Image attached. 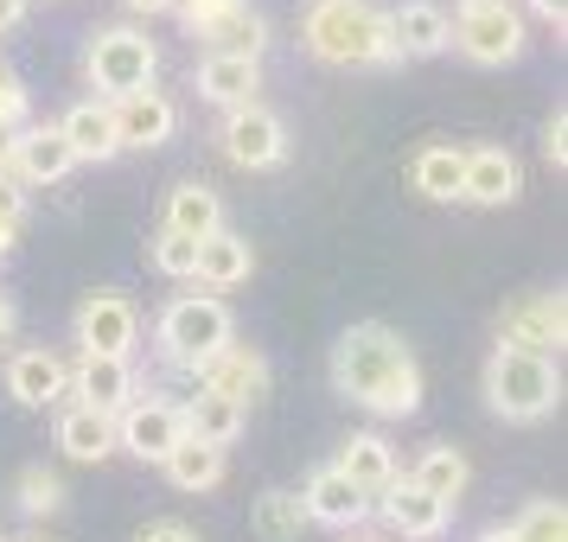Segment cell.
Here are the masks:
<instances>
[{"label":"cell","instance_id":"cell-22","mask_svg":"<svg viewBox=\"0 0 568 542\" xmlns=\"http://www.w3.org/2000/svg\"><path fill=\"white\" fill-rule=\"evenodd\" d=\"M58 447H64V460H83V466L109 460L115 453V415L90 409V402H71L58 415Z\"/></svg>","mask_w":568,"mask_h":542},{"label":"cell","instance_id":"cell-6","mask_svg":"<svg viewBox=\"0 0 568 542\" xmlns=\"http://www.w3.org/2000/svg\"><path fill=\"white\" fill-rule=\"evenodd\" d=\"M454 52L473 64H511L524 52V13L511 0H473L454 13Z\"/></svg>","mask_w":568,"mask_h":542},{"label":"cell","instance_id":"cell-7","mask_svg":"<svg viewBox=\"0 0 568 542\" xmlns=\"http://www.w3.org/2000/svg\"><path fill=\"white\" fill-rule=\"evenodd\" d=\"M498 345L537 351V358H562L568 300L562 294H517V300H505V307H498Z\"/></svg>","mask_w":568,"mask_h":542},{"label":"cell","instance_id":"cell-44","mask_svg":"<svg viewBox=\"0 0 568 542\" xmlns=\"http://www.w3.org/2000/svg\"><path fill=\"white\" fill-rule=\"evenodd\" d=\"M479 542H517V536H511V530H486Z\"/></svg>","mask_w":568,"mask_h":542},{"label":"cell","instance_id":"cell-46","mask_svg":"<svg viewBox=\"0 0 568 542\" xmlns=\"http://www.w3.org/2000/svg\"><path fill=\"white\" fill-rule=\"evenodd\" d=\"M460 7H473V0H460Z\"/></svg>","mask_w":568,"mask_h":542},{"label":"cell","instance_id":"cell-38","mask_svg":"<svg viewBox=\"0 0 568 542\" xmlns=\"http://www.w3.org/2000/svg\"><path fill=\"white\" fill-rule=\"evenodd\" d=\"M134 542H199V530H185V523H173V517H160V523H148Z\"/></svg>","mask_w":568,"mask_h":542},{"label":"cell","instance_id":"cell-5","mask_svg":"<svg viewBox=\"0 0 568 542\" xmlns=\"http://www.w3.org/2000/svg\"><path fill=\"white\" fill-rule=\"evenodd\" d=\"M83 71H90V83L103 90V103H115V96H134V90H154L160 52H154V39H148L141 27H103V32H90Z\"/></svg>","mask_w":568,"mask_h":542},{"label":"cell","instance_id":"cell-4","mask_svg":"<svg viewBox=\"0 0 568 542\" xmlns=\"http://www.w3.org/2000/svg\"><path fill=\"white\" fill-rule=\"evenodd\" d=\"M231 338H236L231 307L217 294H180V300H166V313H160V351H166V364H180V370H199Z\"/></svg>","mask_w":568,"mask_h":542},{"label":"cell","instance_id":"cell-24","mask_svg":"<svg viewBox=\"0 0 568 542\" xmlns=\"http://www.w3.org/2000/svg\"><path fill=\"white\" fill-rule=\"evenodd\" d=\"M58 134H64V147H71L78 160H115V154H122V141H115V115H109L103 96H90V103L64 109Z\"/></svg>","mask_w":568,"mask_h":542},{"label":"cell","instance_id":"cell-27","mask_svg":"<svg viewBox=\"0 0 568 542\" xmlns=\"http://www.w3.org/2000/svg\"><path fill=\"white\" fill-rule=\"evenodd\" d=\"M180 421H185V434L192 440H205V447H224V453H231V440L243 434L250 409H236V402H224V396L199 389L192 402H180Z\"/></svg>","mask_w":568,"mask_h":542},{"label":"cell","instance_id":"cell-13","mask_svg":"<svg viewBox=\"0 0 568 542\" xmlns=\"http://www.w3.org/2000/svg\"><path fill=\"white\" fill-rule=\"evenodd\" d=\"M7 396L20 402V409H52L71 396V364L45 351V345H27V351H13L7 358Z\"/></svg>","mask_w":568,"mask_h":542},{"label":"cell","instance_id":"cell-26","mask_svg":"<svg viewBox=\"0 0 568 542\" xmlns=\"http://www.w3.org/2000/svg\"><path fill=\"white\" fill-rule=\"evenodd\" d=\"M333 466L364 491V498H377L384 485H396V453H389V440H384V434H352L345 447H338V460H333Z\"/></svg>","mask_w":568,"mask_h":542},{"label":"cell","instance_id":"cell-9","mask_svg":"<svg viewBox=\"0 0 568 542\" xmlns=\"http://www.w3.org/2000/svg\"><path fill=\"white\" fill-rule=\"evenodd\" d=\"M134 338H141V307H134L122 287H97V294H83L78 345L90 351V358H129Z\"/></svg>","mask_w":568,"mask_h":542},{"label":"cell","instance_id":"cell-43","mask_svg":"<svg viewBox=\"0 0 568 542\" xmlns=\"http://www.w3.org/2000/svg\"><path fill=\"white\" fill-rule=\"evenodd\" d=\"M7 338H13V300L0 294V345H7Z\"/></svg>","mask_w":568,"mask_h":542},{"label":"cell","instance_id":"cell-10","mask_svg":"<svg viewBox=\"0 0 568 542\" xmlns=\"http://www.w3.org/2000/svg\"><path fill=\"white\" fill-rule=\"evenodd\" d=\"M185 440V421H180V402H166V396H134L129 409L115 415V447H129L134 460H166L173 447Z\"/></svg>","mask_w":568,"mask_h":542},{"label":"cell","instance_id":"cell-23","mask_svg":"<svg viewBox=\"0 0 568 542\" xmlns=\"http://www.w3.org/2000/svg\"><path fill=\"white\" fill-rule=\"evenodd\" d=\"M160 231H173V236H192V243H205V236L224 231V198L211 192L205 180H185L173 185V198H166V224Z\"/></svg>","mask_w":568,"mask_h":542},{"label":"cell","instance_id":"cell-36","mask_svg":"<svg viewBox=\"0 0 568 542\" xmlns=\"http://www.w3.org/2000/svg\"><path fill=\"white\" fill-rule=\"evenodd\" d=\"M0 129H27V83L0 71Z\"/></svg>","mask_w":568,"mask_h":542},{"label":"cell","instance_id":"cell-19","mask_svg":"<svg viewBox=\"0 0 568 542\" xmlns=\"http://www.w3.org/2000/svg\"><path fill=\"white\" fill-rule=\"evenodd\" d=\"M71 166H78V154L64 147L58 129H20V141H13V185H58Z\"/></svg>","mask_w":568,"mask_h":542},{"label":"cell","instance_id":"cell-20","mask_svg":"<svg viewBox=\"0 0 568 542\" xmlns=\"http://www.w3.org/2000/svg\"><path fill=\"white\" fill-rule=\"evenodd\" d=\"M256 275V249H250V236L236 231H217L199 243V268H192V282H205L211 294H231Z\"/></svg>","mask_w":568,"mask_h":542},{"label":"cell","instance_id":"cell-32","mask_svg":"<svg viewBox=\"0 0 568 542\" xmlns=\"http://www.w3.org/2000/svg\"><path fill=\"white\" fill-rule=\"evenodd\" d=\"M154 268L160 275H173V282H192V268H199V243H192V236L160 231L154 236Z\"/></svg>","mask_w":568,"mask_h":542},{"label":"cell","instance_id":"cell-39","mask_svg":"<svg viewBox=\"0 0 568 542\" xmlns=\"http://www.w3.org/2000/svg\"><path fill=\"white\" fill-rule=\"evenodd\" d=\"M530 7H537V20H549L556 32L568 27V0H530Z\"/></svg>","mask_w":568,"mask_h":542},{"label":"cell","instance_id":"cell-25","mask_svg":"<svg viewBox=\"0 0 568 542\" xmlns=\"http://www.w3.org/2000/svg\"><path fill=\"white\" fill-rule=\"evenodd\" d=\"M460 180H466V147H454V141H428L409 160V185L422 198H435V205H454L460 198Z\"/></svg>","mask_w":568,"mask_h":542},{"label":"cell","instance_id":"cell-31","mask_svg":"<svg viewBox=\"0 0 568 542\" xmlns=\"http://www.w3.org/2000/svg\"><path fill=\"white\" fill-rule=\"evenodd\" d=\"M517 542H568V511L562 498H537V504H524V517L511 523Z\"/></svg>","mask_w":568,"mask_h":542},{"label":"cell","instance_id":"cell-11","mask_svg":"<svg viewBox=\"0 0 568 542\" xmlns=\"http://www.w3.org/2000/svg\"><path fill=\"white\" fill-rule=\"evenodd\" d=\"M192 377H199V389L224 396V402H236V409H250L262 389H268V358H262L256 345H236L231 338V345H217Z\"/></svg>","mask_w":568,"mask_h":542},{"label":"cell","instance_id":"cell-28","mask_svg":"<svg viewBox=\"0 0 568 542\" xmlns=\"http://www.w3.org/2000/svg\"><path fill=\"white\" fill-rule=\"evenodd\" d=\"M160 466H166V479H173L180 491H211L217 479H224V447H205V440L185 434Z\"/></svg>","mask_w":568,"mask_h":542},{"label":"cell","instance_id":"cell-30","mask_svg":"<svg viewBox=\"0 0 568 542\" xmlns=\"http://www.w3.org/2000/svg\"><path fill=\"white\" fill-rule=\"evenodd\" d=\"M250 523H256L262 542H301L307 536V504H301V491H262Z\"/></svg>","mask_w":568,"mask_h":542},{"label":"cell","instance_id":"cell-1","mask_svg":"<svg viewBox=\"0 0 568 542\" xmlns=\"http://www.w3.org/2000/svg\"><path fill=\"white\" fill-rule=\"evenodd\" d=\"M333 389L345 402H358V409L403 421V415L422 409V364H415V351L403 345L396 326L358 319L333 345Z\"/></svg>","mask_w":568,"mask_h":542},{"label":"cell","instance_id":"cell-18","mask_svg":"<svg viewBox=\"0 0 568 542\" xmlns=\"http://www.w3.org/2000/svg\"><path fill=\"white\" fill-rule=\"evenodd\" d=\"M517 192H524V166H517L511 147H473L466 154V180H460L466 205H511Z\"/></svg>","mask_w":568,"mask_h":542},{"label":"cell","instance_id":"cell-29","mask_svg":"<svg viewBox=\"0 0 568 542\" xmlns=\"http://www.w3.org/2000/svg\"><path fill=\"white\" fill-rule=\"evenodd\" d=\"M466 479H473V466H466L460 447H428V453L415 460V472H409V485H422L428 498H440V504H454V498L466 491Z\"/></svg>","mask_w":568,"mask_h":542},{"label":"cell","instance_id":"cell-21","mask_svg":"<svg viewBox=\"0 0 568 542\" xmlns=\"http://www.w3.org/2000/svg\"><path fill=\"white\" fill-rule=\"evenodd\" d=\"M262 90V64L256 58H224V52H205V64H199V96L217 109H243L256 103Z\"/></svg>","mask_w":568,"mask_h":542},{"label":"cell","instance_id":"cell-3","mask_svg":"<svg viewBox=\"0 0 568 542\" xmlns=\"http://www.w3.org/2000/svg\"><path fill=\"white\" fill-rule=\"evenodd\" d=\"M486 402L505 421H542V415L562 402V364L537 358V351H511V345H491L486 358Z\"/></svg>","mask_w":568,"mask_h":542},{"label":"cell","instance_id":"cell-34","mask_svg":"<svg viewBox=\"0 0 568 542\" xmlns=\"http://www.w3.org/2000/svg\"><path fill=\"white\" fill-rule=\"evenodd\" d=\"M236 7H243V0H173V13H180V27L192 32V39H205V32L217 27L224 13H236Z\"/></svg>","mask_w":568,"mask_h":542},{"label":"cell","instance_id":"cell-35","mask_svg":"<svg viewBox=\"0 0 568 542\" xmlns=\"http://www.w3.org/2000/svg\"><path fill=\"white\" fill-rule=\"evenodd\" d=\"M20 231H27V185L0 180V256L20 243Z\"/></svg>","mask_w":568,"mask_h":542},{"label":"cell","instance_id":"cell-8","mask_svg":"<svg viewBox=\"0 0 568 542\" xmlns=\"http://www.w3.org/2000/svg\"><path fill=\"white\" fill-rule=\"evenodd\" d=\"M217 141H224V160L243 166V173H268V166L287 160V122L262 103L224 109V134H217Z\"/></svg>","mask_w":568,"mask_h":542},{"label":"cell","instance_id":"cell-45","mask_svg":"<svg viewBox=\"0 0 568 542\" xmlns=\"http://www.w3.org/2000/svg\"><path fill=\"white\" fill-rule=\"evenodd\" d=\"M20 542H39V536H20Z\"/></svg>","mask_w":568,"mask_h":542},{"label":"cell","instance_id":"cell-16","mask_svg":"<svg viewBox=\"0 0 568 542\" xmlns=\"http://www.w3.org/2000/svg\"><path fill=\"white\" fill-rule=\"evenodd\" d=\"M301 504H307V523H326V530H358L364 517H371V498H364L338 466H320L301 491Z\"/></svg>","mask_w":568,"mask_h":542},{"label":"cell","instance_id":"cell-14","mask_svg":"<svg viewBox=\"0 0 568 542\" xmlns=\"http://www.w3.org/2000/svg\"><path fill=\"white\" fill-rule=\"evenodd\" d=\"M371 511L384 517L389 530L403 542H435L440 530H447V517H454V504H440V498H428L422 485H409V479H396V485H384L377 498H371Z\"/></svg>","mask_w":568,"mask_h":542},{"label":"cell","instance_id":"cell-2","mask_svg":"<svg viewBox=\"0 0 568 542\" xmlns=\"http://www.w3.org/2000/svg\"><path fill=\"white\" fill-rule=\"evenodd\" d=\"M301 39L320 64H396L384 7H371V0H313Z\"/></svg>","mask_w":568,"mask_h":542},{"label":"cell","instance_id":"cell-41","mask_svg":"<svg viewBox=\"0 0 568 542\" xmlns=\"http://www.w3.org/2000/svg\"><path fill=\"white\" fill-rule=\"evenodd\" d=\"M27 20V0H0V32H13Z\"/></svg>","mask_w":568,"mask_h":542},{"label":"cell","instance_id":"cell-15","mask_svg":"<svg viewBox=\"0 0 568 542\" xmlns=\"http://www.w3.org/2000/svg\"><path fill=\"white\" fill-rule=\"evenodd\" d=\"M109 115H115V141H122V147H166V141L180 134V103H173L166 90L115 96Z\"/></svg>","mask_w":568,"mask_h":542},{"label":"cell","instance_id":"cell-42","mask_svg":"<svg viewBox=\"0 0 568 542\" xmlns=\"http://www.w3.org/2000/svg\"><path fill=\"white\" fill-rule=\"evenodd\" d=\"M129 13H148L154 20V13H173V0H129Z\"/></svg>","mask_w":568,"mask_h":542},{"label":"cell","instance_id":"cell-40","mask_svg":"<svg viewBox=\"0 0 568 542\" xmlns=\"http://www.w3.org/2000/svg\"><path fill=\"white\" fill-rule=\"evenodd\" d=\"M13 141H20V129H0V180H13Z\"/></svg>","mask_w":568,"mask_h":542},{"label":"cell","instance_id":"cell-37","mask_svg":"<svg viewBox=\"0 0 568 542\" xmlns=\"http://www.w3.org/2000/svg\"><path fill=\"white\" fill-rule=\"evenodd\" d=\"M542 154H549V166H556V173L568 166V115H562V109L549 115V134H542Z\"/></svg>","mask_w":568,"mask_h":542},{"label":"cell","instance_id":"cell-12","mask_svg":"<svg viewBox=\"0 0 568 542\" xmlns=\"http://www.w3.org/2000/svg\"><path fill=\"white\" fill-rule=\"evenodd\" d=\"M384 27H389V52L396 58H435L454 45V13L440 0H403V7L384 13Z\"/></svg>","mask_w":568,"mask_h":542},{"label":"cell","instance_id":"cell-17","mask_svg":"<svg viewBox=\"0 0 568 542\" xmlns=\"http://www.w3.org/2000/svg\"><path fill=\"white\" fill-rule=\"evenodd\" d=\"M71 396L90 402V409H103V415H122L134 396H141V384H134L129 358H90V351H83L78 370H71Z\"/></svg>","mask_w":568,"mask_h":542},{"label":"cell","instance_id":"cell-47","mask_svg":"<svg viewBox=\"0 0 568 542\" xmlns=\"http://www.w3.org/2000/svg\"><path fill=\"white\" fill-rule=\"evenodd\" d=\"M0 71H7V64H0Z\"/></svg>","mask_w":568,"mask_h":542},{"label":"cell","instance_id":"cell-33","mask_svg":"<svg viewBox=\"0 0 568 542\" xmlns=\"http://www.w3.org/2000/svg\"><path fill=\"white\" fill-rule=\"evenodd\" d=\"M20 504H27L32 517H52L58 504H64V485H58V472H45V466H27V472H20Z\"/></svg>","mask_w":568,"mask_h":542}]
</instances>
